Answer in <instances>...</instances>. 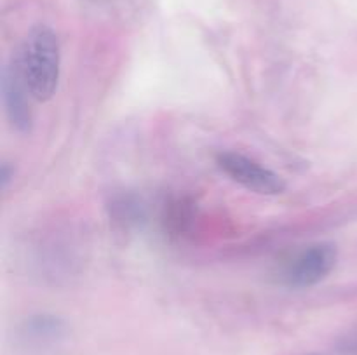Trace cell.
<instances>
[{
  "label": "cell",
  "instance_id": "obj_1",
  "mask_svg": "<svg viewBox=\"0 0 357 355\" xmlns=\"http://www.w3.org/2000/svg\"><path fill=\"white\" fill-rule=\"evenodd\" d=\"M17 65L30 96L42 103L51 100L59 80V42L54 31L45 24L31 28L23 40Z\"/></svg>",
  "mask_w": 357,
  "mask_h": 355
},
{
  "label": "cell",
  "instance_id": "obj_2",
  "mask_svg": "<svg viewBox=\"0 0 357 355\" xmlns=\"http://www.w3.org/2000/svg\"><path fill=\"white\" fill-rule=\"evenodd\" d=\"M216 162L230 180L255 194L279 195L286 190V181L278 173L267 169L243 153L223 152L220 153Z\"/></svg>",
  "mask_w": 357,
  "mask_h": 355
},
{
  "label": "cell",
  "instance_id": "obj_3",
  "mask_svg": "<svg viewBox=\"0 0 357 355\" xmlns=\"http://www.w3.org/2000/svg\"><path fill=\"white\" fill-rule=\"evenodd\" d=\"M337 260V247L331 244H316L307 247L286 268V284L298 289L312 287L331 274Z\"/></svg>",
  "mask_w": 357,
  "mask_h": 355
},
{
  "label": "cell",
  "instance_id": "obj_4",
  "mask_svg": "<svg viewBox=\"0 0 357 355\" xmlns=\"http://www.w3.org/2000/svg\"><path fill=\"white\" fill-rule=\"evenodd\" d=\"M28 90L24 84L23 75H21L17 59L14 65H6L2 72V97L6 104V111L9 120L13 122L14 127L21 132L30 131L31 127V111L26 101Z\"/></svg>",
  "mask_w": 357,
  "mask_h": 355
},
{
  "label": "cell",
  "instance_id": "obj_5",
  "mask_svg": "<svg viewBox=\"0 0 357 355\" xmlns=\"http://www.w3.org/2000/svg\"><path fill=\"white\" fill-rule=\"evenodd\" d=\"M192 216H194V209L187 198H176L167 205V214H166V225L171 232L181 233L190 223Z\"/></svg>",
  "mask_w": 357,
  "mask_h": 355
},
{
  "label": "cell",
  "instance_id": "obj_6",
  "mask_svg": "<svg viewBox=\"0 0 357 355\" xmlns=\"http://www.w3.org/2000/svg\"><path fill=\"white\" fill-rule=\"evenodd\" d=\"M13 176V171H10L9 164H2V171H0V181H2V188L7 187V183L10 181Z\"/></svg>",
  "mask_w": 357,
  "mask_h": 355
}]
</instances>
